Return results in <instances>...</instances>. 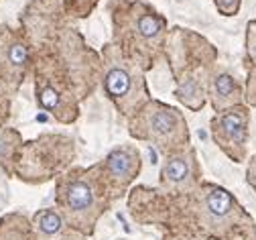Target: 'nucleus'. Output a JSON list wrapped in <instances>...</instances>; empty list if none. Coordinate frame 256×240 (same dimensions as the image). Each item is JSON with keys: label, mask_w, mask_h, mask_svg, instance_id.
I'll list each match as a JSON object with an SVG mask.
<instances>
[{"label": "nucleus", "mask_w": 256, "mask_h": 240, "mask_svg": "<svg viewBox=\"0 0 256 240\" xmlns=\"http://www.w3.org/2000/svg\"><path fill=\"white\" fill-rule=\"evenodd\" d=\"M163 27H165V21L154 13H140L136 19V31L144 39H154L163 31Z\"/></svg>", "instance_id": "obj_7"}, {"label": "nucleus", "mask_w": 256, "mask_h": 240, "mask_svg": "<svg viewBox=\"0 0 256 240\" xmlns=\"http://www.w3.org/2000/svg\"><path fill=\"white\" fill-rule=\"evenodd\" d=\"M163 175H165V181L169 183H185L187 177H189V163L185 157H173L169 159V163L165 165V171H163Z\"/></svg>", "instance_id": "obj_8"}, {"label": "nucleus", "mask_w": 256, "mask_h": 240, "mask_svg": "<svg viewBox=\"0 0 256 240\" xmlns=\"http://www.w3.org/2000/svg\"><path fill=\"white\" fill-rule=\"evenodd\" d=\"M218 7L224 11V15H234L238 9V0H218Z\"/></svg>", "instance_id": "obj_13"}, {"label": "nucleus", "mask_w": 256, "mask_h": 240, "mask_svg": "<svg viewBox=\"0 0 256 240\" xmlns=\"http://www.w3.org/2000/svg\"><path fill=\"white\" fill-rule=\"evenodd\" d=\"M6 59H8V63L12 65V67H22L24 63H26V59H28V51H26V47L22 45V43H12L10 47H8V51H6Z\"/></svg>", "instance_id": "obj_11"}, {"label": "nucleus", "mask_w": 256, "mask_h": 240, "mask_svg": "<svg viewBox=\"0 0 256 240\" xmlns=\"http://www.w3.org/2000/svg\"><path fill=\"white\" fill-rule=\"evenodd\" d=\"M248 51H250V57H252V59H254V63H256V37H252V39H250Z\"/></svg>", "instance_id": "obj_14"}, {"label": "nucleus", "mask_w": 256, "mask_h": 240, "mask_svg": "<svg viewBox=\"0 0 256 240\" xmlns=\"http://www.w3.org/2000/svg\"><path fill=\"white\" fill-rule=\"evenodd\" d=\"M106 90L112 98L124 100L134 90V78L130 76V72H128L124 65L114 63V65H110V70L106 74Z\"/></svg>", "instance_id": "obj_4"}, {"label": "nucleus", "mask_w": 256, "mask_h": 240, "mask_svg": "<svg viewBox=\"0 0 256 240\" xmlns=\"http://www.w3.org/2000/svg\"><path fill=\"white\" fill-rule=\"evenodd\" d=\"M236 94V84L232 80V76L228 74H220L216 80H214V96H216V102L220 100H228Z\"/></svg>", "instance_id": "obj_9"}, {"label": "nucleus", "mask_w": 256, "mask_h": 240, "mask_svg": "<svg viewBox=\"0 0 256 240\" xmlns=\"http://www.w3.org/2000/svg\"><path fill=\"white\" fill-rule=\"evenodd\" d=\"M94 205V191L86 181H76L68 187V210L72 214H88Z\"/></svg>", "instance_id": "obj_5"}, {"label": "nucleus", "mask_w": 256, "mask_h": 240, "mask_svg": "<svg viewBox=\"0 0 256 240\" xmlns=\"http://www.w3.org/2000/svg\"><path fill=\"white\" fill-rule=\"evenodd\" d=\"M108 169L116 179H132L136 161L132 159V153H128L126 149H116L108 155Z\"/></svg>", "instance_id": "obj_6"}, {"label": "nucleus", "mask_w": 256, "mask_h": 240, "mask_svg": "<svg viewBox=\"0 0 256 240\" xmlns=\"http://www.w3.org/2000/svg\"><path fill=\"white\" fill-rule=\"evenodd\" d=\"M218 132L224 141L232 145H244L246 143V112L242 108H232L224 112L218 122Z\"/></svg>", "instance_id": "obj_3"}, {"label": "nucleus", "mask_w": 256, "mask_h": 240, "mask_svg": "<svg viewBox=\"0 0 256 240\" xmlns=\"http://www.w3.org/2000/svg\"><path fill=\"white\" fill-rule=\"evenodd\" d=\"M37 226L45 234H55L61 230V218L53 210H47V212H41L37 216Z\"/></svg>", "instance_id": "obj_10"}, {"label": "nucleus", "mask_w": 256, "mask_h": 240, "mask_svg": "<svg viewBox=\"0 0 256 240\" xmlns=\"http://www.w3.org/2000/svg\"><path fill=\"white\" fill-rule=\"evenodd\" d=\"M39 100H41V106L45 110H57V106H59V94L51 86L43 88V92L39 94Z\"/></svg>", "instance_id": "obj_12"}, {"label": "nucleus", "mask_w": 256, "mask_h": 240, "mask_svg": "<svg viewBox=\"0 0 256 240\" xmlns=\"http://www.w3.org/2000/svg\"><path fill=\"white\" fill-rule=\"evenodd\" d=\"M204 208H206L210 220L222 222V220H228L232 216V212L236 210V201H234V197L226 189L210 185V187H206Z\"/></svg>", "instance_id": "obj_2"}, {"label": "nucleus", "mask_w": 256, "mask_h": 240, "mask_svg": "<svg viewBox=\"0 0 256 240\" xmlns=\"http://www.w3.org/2000/svg\"><path fill=\"white\" fill-rule=\"evenodd\" d=\"M183 128V120H181V114L169 106H161L156 104L150 114H148V132L158 141H167V139H173L177 134V130Z\"/></svg>", "instance_id": "obj_1"}]
</instances>
